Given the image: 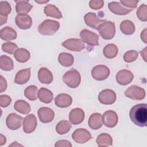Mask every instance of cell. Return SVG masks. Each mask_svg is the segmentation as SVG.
<instances>
[{
    "label": "cell",
    "mask_w": 147,
    "mask_h": 147,
    "mask_svg": "<svg viewBox=\"0 0 147 147\" xmlns=\"http://www.w3.org/2000/svg\"><path fill=\"white\" fill-rule=\"evenodd\" d=\"M14 109L23 114H28L31 111V107L30 105L25 100H18L14 105Z\"/></svg>",
    "instance_id": "29"
},
{
    "label": "cell",
    "mask_w": 147,
    "mask_h": 147,
    "mask_svg": "<svg viewBox=\"0 0 147 147\" xmlns=\"http://www.w3.org/2000/svg\"><path fill=\"white\" fill-rule=\"evenodd\" d=\"M115 78L118 84L125 86L131 82L134 78V75L129 70L122 69L117 72Z\"/></svg>",
    "instance_id": "13"
},
{
    "label": "cell",
    "mask_w": 147,
    "mask_h": 147,
    "mask_svg": "<svg viewBox=\"0 0 147 147\" xmlns=\"http://www.w3.org/2000/svg\"><path fill=\"white\" fill-rule=\"evenodd\" d=\"M146 34H147V30H146V29H144L142 31L141 33V38L142 40V41L144 43H145V44L147 43V40H146L147 35H146Z\"/></svg>",
    "instance_id": "46"
},
{
    "label": "cell",
    "mask_w": 147,
    "mask_h": 147,
    "mask_svg": "<svg viewBox=\"0 0 147 147\" xmlns=\"http://www.w3.org/2000/svg\"><path fill=\"white\" fill-rule=\"evenodd\" d=\"M38 88L34 85H30L24 90V95L30 100H35L38 98Z\"/></svg>",
    "instance_id": "35"
},
{
    "label": "cell",
    "mask_w": 147,
    "mask_h": 147,
    "mask_svg": "<svg viewBox=\"0 0 147 147\" xmlns=\"http://www.w3.org/2000/svg\"><path fill=\"white\" fill-rule=\"evenodd\" d=\"M15 22L17 26L23 30L29 29L32 25V19L27 14H18L16 17Z\"/></svg>",
    "instance_id": "12"
},
{
    "label": "cell",
    "mask_w": 147,
    "mask_h": 147,
    "mask_svg": "<svg viewBox=\"0 0 147 147\" xmlns=\"http://www.w3.org/2000/svg\"><path fill=\"white\" fill-rule=\"evenodd\" d=\"M137 16L138 19L142 21H147V6L146 5H141L137 10Z\"/></svg>",
    "instance_id": "38"
},
{
    "label": "cell",
    "mask_w": 147,
    "mask_h": 147,
    "mask_svg": "<svg viewBox=\"0 0 147 147\" xmlns=\"http://www.w3.org/2000/svg\"><path fill=\"white\" fill-rule=\"evenodd\" d=\"M119 2L122 6L130 7L132 9L137 7L138 1H121Z\"/></svg>",
    "instance_id": "43"
},
{
    "label": "cell",
    "mask_w": 147,
    "mask_h": 147,
    "mask_svg": "<svg viewBox=\"0 0 147 147\" xmlns=\"http://www.w3.org/2000/svg\"><path fill=\"white\" fill-rule=\"evenodd\" d=\"M129 116L131 121L137 126H147V105L140 103L134 106L130 110Z\"/></svg>",
    "instance_id": "1"
},
{
    "label": "cell",
    "mask_w": 147,
    "mask_h": 147,
    "mask_svg": "<svg viewBox=\"0 0 147 147\" xmlns=\"http://www.w3.org/2000/svg\"><path fill=\"white\" fill-rule=\"evenodd\" d=\"M125 95L133 100H140L144 99L146 93L144 88L136 85H132L126 89Z\"/></svg>",
    "instance_id": "5"
},
{
    "label": "cell",
    "mask_w": 147,
    "mask_h": 147,
    "mask_svg": "<svg viewBox=\"0 0 147 147\" xmlns=\"http://www.w3.org/2000/svg\"><path fill=\"white\" fill-rule=\"evenodd\" d=\"M0 67L3 71H11L13 69L14 64L12 59L6 56L2 55L0 57Z\"/></svg>",
    "instance_id": "33"
},
{
    "label": "cell",
    "mask_w": 147,
    "mask_h": 147,
    "mask_svg": "<svg viewBox=\"0 0 147 147\" xmlns=\"http://www.w3.org/2000/svg\"><path fill=\"white\" fill-rule=\"evenodd\" d=\"M22 146V145H20V144H17V142L16 141H15V142H14L13 144H11V145H9V146Z\"/></svg>",
    "instance_id": "51"
},
{
    "label": "cell",
    "mask_w": 147,
    "mask_h": 147,
    "mask_svg": "<svg viewBox=\"0 0 147 147\" xmlns=\"http://www.w3.org/2000/svg\"><path fill=\"white\" fill-rule=\"evenodd\" d=\"M16 10L18 14L28 13L33 7L28 1H16Z\"/></svg>",
    "instance_id": "26"
},
{
    "label": "cell",
    "mask_w": 147,
    "mask_h": 147,
    "mask_svg": "<svg viewBox=\"0 0 147 147\" xmlns=\"http://www.w3.org/2000/svg\"><path fill=\"white\" fill-rule=\"evenodd\" d=\"M30 76V68H26L19 71L16 75L14 83L18 84H24L28 82Z\"/></svg>",
    "instance_id": "22"
},
{
    "label": "cell",
    "mask_w": 147,
    "mask_h": 147,
    "mask_svg": "<svg viewBox=\"0 0 147 147\" xmlns=\"http://www.w3.org/2000/svg\"><path fill=\"white\" fill-rule=\"evenodd\" d=\"M23 118L16 113H11L6 118V123L7 127L10 130L19 129L23 122Z\"/></svg>",
    "instance_id": "11"
},
{
    "label": "cell",
    "mask_w": 147,
    "mask_h": 147,
    "mask_svg": "<svg viewBox=\"0 0 147 147\" xmlns=\"http://www.w3.org/2000/svg\"><path fill=\"white\" fill-rule=\"evenodd\" d=\"M138 56V53L134 51L131 50L126 52L123 55V60L126 63H131L135 61Z\"/></svg>",
    "instance_id": "40"
},
{
    "label": "cell",
    "mask_w": 147,
    "mask_h": 147,
    "mask_svg": "<svg viewBox=\"0 0 147 147\" xmlns=\"http://www.w3.org/2000/svg\"><path fill=\"white\" fill-rule=\"evenodd\" d=\"M110 75L109 68L104 65L95 66L91 71L92 77L96 80L102 81L107 79Z\"/></svg>",
    "instance_id": "6"
},
{
    "label": "cell",
    "mask_w": 147,
    "mask_h": 147,
    "mask_svg": "<svg viewBox=\"0 0 147 147\" xmlns=\"http://www.w3.org/2000/svg\"><path fill=\"white\" fill-rule=\"evenodd\" d=\"M37 125V121L36 116L33 114L28 115L23 121V130L26 133H31L36 129Z\"/></svg>",
    "instance_id": "15"
},
{
    "label": "cell",
    "mask_w": 147,
    "mask_h": 147,
    "mask_svg": "<svg viewBox=\"0 0 147 147\" xmlns=\"http://www.w3.org/2000/svg\"><path fill=\"white\" fill-rule=\"evenodd\" d=\"M11 102V98L7 95H1L0 96V105L2 107H6Z\"/></svg>",
    "instance_id": "42"
},
{
    "label": "cell",
    "mask_w": 147,
    "mask_h": 147,
    "mask_svg": "<svg viewBox=\"0 0 147 147\" xmlns=\"http://www.w3.org/2000/svg\"><path fill=\"white\" fill-rule=\"evenodd\" d=\"M80 37L83 42L91 46L99 45V36L87 29H83L80 33Z\"/></svg>",
    "instance_id": "7"
},
{
    "label": "cell",
    "mask_w": 147,
    "mask_h": 147,
    "mask_svg": "<svg viewBox=\"0 0 147 147\" xmlns=\"http://www.w3.org/2000/svg\"><path fill=\"white\" fill-rule=\"evenodd\" d=\"M88 123L90 127L93 130L100 129L103 123L102 115L97 113H93L90 115L88 119Z\"/></svg>",
    "instance_id": "21"
},
{
    "label": "cell",
    "mask_w": 147,
    "mask_h": 147,
    "mask_svg": "<svg viewBox=\"0 0 147 147\" xmlns=\"http://www.w3.org/2000/svg\"><path fill=\"white\" fill-rule=\"evenodd\" d=\"M104 125L108 127H114L118 123V117L117 114L113 110H107L105 112L102 116Z\"/></svg>",
    "instance_id": "14"
},
{
    "label": "cell",
    "mask_w": 147,
    "mask_h": 147,
    "mask_svg": "<svg viewBox=\"0 0 147 147\" xmlns=\"http://www.w3.org/2000/svg\"><path fill=\"white\" fill-rule=\"evenodd\" d=\"M72 103V98L67 94H60L55 98V104L59 107H67L69 106Z\"/></svg>",
    "instance_id": "20"
},
{
    "label": "cell",
    "mask_w": 147,
    "mask_h": 147,
    "mask_svg": "<svg viewBox=\"0 0 147 147\" xmlns=\"http://www.w3.org/2000/svg\"><path fill=\"white\" fill-rule=\"evenodd\" d=\"M99 146H108L113 145V139L111 136L107 133L99 134L96 140Z\"/></svg>",
    "instance_id": "32"
},
{
    "label": "cell",
    "mask_w": 147,
    "mask_h": 147,
    "mask_svg": "<svg viewBox=\"0 0 147 147\" xmlns=\"http://www.w3.org/2000/svg\"><path fill=\"white\" fill-rule=\"evenodd\" d=\"M104 2L101 0H91L89 2L90 8L94 10H99L103 6Z\"/></svg>",
    "instance_id": "41"
},
{
    "label": "cell",
    "mask_w": 147,
    "mask_h": 147,
    "mask_svg": "<svg viewBox=\"0 0 147 147\" xmlns=\"http://www.w3.org/2000/svg\"><path fill=\"white\" fill-rule=\"evenodd\" d=\"M66 49L74 52H80L85 48L83 41L79 38H69L62 43Z\"/></svg>",
    "instance_id": "10"
},
{
    "label": "cell",
    "mask_w": 147,
    "mask_h": 147,
    "mask_svg": "<svg viewBox=\"0 0 147 147\" xmlns=\"http://www.w3.org/2000/svg\"><path fill=\"white\" fill-rule=\"evenodd\" d=\"M72 140L76 143L84 144L92 138L90 133L86 129L79 128L75 130L72 134Z\"/></svg>",
    "instance_id": "9"
},
{
    "label": "cell",
    "mask_w": 147,
    "mask_h": 147,
    "mask_svg": "<svg viewBox=\"0 0 147 147\" xmlns=\"http://www.w3.org/2000/svg\"><path fill=\"white\" fill-rule=\"evenodd\" d=\"M17 32L13 28L6 26L0 30V37L2 40L10 41L17 38Z\"/></svg>",
    "instance_id": "24"
},
{
    "label": "cell",
    "mask_w": 147,
    "mask_h": 147,
    "mask_svg": "<svg viewBox=\"0 0 147 147\" xmlns=\"http://www.w3.org/2000/svg\"><path fill=\"white\" fill-rule=\"evenodd\" d=\"M108 7L109 10L115 14L123 16L127 14L133 10L131 9L125 8L118 2H111L109 3Z\"/></svg>",
    "instance_id": "19"
},
{
    "label": "cell",
    "mask_w": 147,
    "mask_h": 147,
    "mask_svg": "<svg viewBox=\"0 0 147 147\" xmlns=\"http://www.w3.org/2000/svg\"><path fill=\"white\" fill-rule=\"evenodd\" d=\"M2 50L9 54H14L16 51L18 49L17 45L12 42H5L2 45Z\"/></svg>",
    "instance_id": "39"
},
{
    "label": "cell",
    "mask_w": 147,
    "mask_h": 147,
    "mask_svg": "<svg viewBox=\"0 0 147 147\" xmlns=\"http://www.w3.org/2000/svg\"><path fill=\"white\" fill-rule=\"evenodd\" d=\"M58 61L59 63L65 67L71 66L74 61L73 56L67 52H62L59 54L58 57Z\"/></svg>",
    "instance_id": "30"
},
{
    "label": "cell",
    "mask_w": 147,
    "mask_h": 147,
    "mask_svg": "<svg viewBox=\"0 0 147 147\" xmlns=\"http://www.w3.org/2000/svg\"><path fill=\"white\" fill-rule=\"evenodd\" d=\"M36 3H40V4H42V3H47V2H48L49 1H39V0H35L34 1Z\"/></svg>",
    "instance_id": "50"
},
{
    "label": "cell",
    "mask_w": 147,
    "mask_h": 147,
    "mask_svg": "<svg viewBox=\"0 0 147 147\" xmlns=\"http://www.w3.org/2000/svg\"><path fill=\"white\" fill-rule=\"evenodd\" d=\"M120 29L121 32L126 35H131L135 31V26L133 22L130 20H126L120 24Z\"/></svg>",
    "instance_id": "31"
},
{
    "label": "cell",
    "mask_w": 147,
    "mask_h": 147,
    "mask_svg": "<svg viewBox=\"0 0 147 147\" xmlns=\"http://www.w3.org/2000/svg\"><path fill=\"white\" fill-rule=\"evenodd\" d=\"M37 113L40 121L42 123L52 122L55 117L54 111L49 107H41L38 109Z\"/></svg>",
    "instance_id": "17"
},
{
    "label": "cell",
    "mask_w": 147,
    "mask_h": 147,
    "mask_svg": "<svg viewBox=\"0 0 147 147\" xmlns=\"http://www.w3.org/2000/svg\"><path fill=\"white\" fill-rule=\"evenodd\" d=\"M63 80L68 87L76 88L80 83L81 76L77 70L72 68L64 74L63 76Z\"/></svg>",
    "instance_id": "3"
},
{
    "label": "cell",
    "mask_w": 147,
    "mask_h": 147,
    "mask_svg": "<svg viewBox=\"0 0 147 147\" xmlns=\"http://www.w3.org/2000/svg\"><path fill=\"white\" fill-rule=\"evenodd\" d=\"M14 56L17 61L20 63H25L30 59V54L26 49L18 48L14 52Z\"/></svg>",
    "instance_id": "28"
},
{
    "label": "cell",
    "mask_w": 147,
    "mask_h": 147,
    "mask_svg": "<svg viewBox=\"0 0 147 147\" xmlns=\"http://www.w3.org/2000/svg\"><path fill=\"white\" fill-rule=\"evenodd\" d=\"M7 17H3V16H0V22L1 25H2L3 24H5L7 21Z\"/></svg>",
    "instance_id": "49"
},
{
    "label": "cell",
    "mask_w": 147,
    "mask_h": 147,
    "mask_svg": "<svg viewBox=\"0 0 147 147\" xmlns=\"http://www.w3.org/2000/svg\"><path fill=\"white\" fill-rule=\"evenodd\" d=\"M84 118V112L80 108L72 109L69 114V119L73 125H79L81 123Z\"/></svg>",
    "instance_id": "18"
},
{
    "label": "cell",
    "mask_w": 147,
    "mask_h": 147,
    "mask_svg": "<svg viewBox=\"0 0 147 147\" xmlns=\"http://www.w3.org/2000/svg\"><path fill=\"white\" fill-rule=\"evenodd\" d=\"M44 13L48 17H51L57 19H60L63 17L62 14L59 9L53 5L48 4L44 7Z\"/></svg>",
    "instance_id": "25"
},
{
    "label": "cell",
    "mask_w": 147,
    "mask_h": 147,
    "mask_svg": "<svg viewBox=\"0 0 147 147\" xmlns=\"http://www.w3.org/2000/svg\"><path fill=\"white\" fill-rule=\"evenodd\" d=\"M115 92L110 89H105L99 92L98 100L103 105H112L116 100Z\"/></svg>",
    "instance_id": "8"
},
{
    "label": "cell",
    "mask_w": 147,
    "mask_h": 147,
    "mask_svg": "<svg viewBox=\"0 0 147 147\" xmlns=\"http://www.w3.org/2000/svg\"><path fill=\"white\" fill-rule=\"evenodd\" d=\"M0 92H3L7 88V82L2 75L0 76Z\"/></svg>",
    "instance_id": "45"
},
{
    "label": "cell",
    "mask_w": 147,
    "mask_h": 147,
    "mask_svg": "<svg viewBox=\"0 0 147 147\" xmlns=\"http://www.w3.org/2000/svg\"><path fill=\"white\" fill-rule=\"evenodd\" d=\"M11 11V7L7 1L0 2V16L7 17Z\"/></svg>",
    "instance_id": "37"
},
{
    "label": "cell",
    "mask_w": 147,
    "mask_h": 147,
    "mask_svg": "<svg viewBox=\"0 0 147 147\" xmlns=\"http://www.w3.org/2000/svg\"><path fill=\"white\" fill-rule=\"evenodd\" d=\"M55 146L56 147H71L72 144L70 143L69 141L65 140H61L57 141L56 144H55Z\"/></svg>",
    "instance_id": "44"
},
{
    "label": "cell",
    "mask_w": 147,
    "mask_h": 147,
    "mask_svg": "<svg viewBox=\"0 0 147 147\" xmlns=\"http://www.w3.org/2000/svg\"><path fill=\"white\" fill-rule=\"evenodd\" d=\"M146 51H147V48L145 47L143 50H142L140 52L141 56L145 61H146Z\"/></svg>",
    "instance_id": "47"
},
{
    "label": "cell",
    "mask_w": 147,
    "mask_h": 147,
    "mask_svg": "<svg viewBox=\"0 0 147 147\" xmlns=\"http://www.w3.org/2000/svg\"><path fill=\"white\" fill-rule=\"evenodd\" d=\"M39 100L44 103H49L52 102L53 95L51 91L45 88H41L38 91Z\"/></svg>",
    "instance_id": "27"
},
{
    "label": "cell",
    "mask_w": 147,
    "mask_h": 147,
    "mask_svg": "<svg viewBox=\"0 0 147 147\" xmlns=\"http://www.w3.org/2000/svg\"><path fill=\"white\" fill-rule=\"evenodd\" d=\"M118 51V48L115 44H109L104 47L103 53L106 58L113 59L117 56Z\"/></svg>",
    "instance_id": "34"
},
{
    "label": "cell",
    "mask_w": 147,
    "mask_h": 147,
    "mask_svg": "<svg viewBox=\"0 0 147 147\" xmlns=\"http://www.w3.org/2000/svg\"><path fill=\"white\" fill-rule=\"evenodd\" d=\"M59 22L53 20H46L44 21L38 27V32L42 35L51 36L55 34L59 29Z\"/></svg>",
    "instance_id": "2"
},
{
    "label": "cell",
    "mask_w": 147,
    "mask_h": 147,
    "mask_svg": "<svg viewBox=\"0 0 147 147\" xmlns=\"http://www.w3.org/2000/svg\"><path fill=\"white\" fill-rule=\"evenodd\" d=\"M84 19L86 25L94 29H97L101 24L106 21V20L100 19L95 13L91 12L87 13Z\"/></svg>",
    "instance_id": "16"
},
{
    "label": "cell",
    "mask_w": 147,
    "mask_h": 147,
    "mask_svg": "<svg viewBox=\"0 0 147 147\" xmlns=\"http://www.w3.org/2000/svg\"><path fill=\"white\" fill-rule=\"evenodd\" d=\"M38 78L39 81L43 84H49L53 80L52 72L47 68L42 67L38 72Z\"/></svg>",
    "instance_id": "23"
},
{
    "label": "cell",
    "mask_w": 147,
    "mask_h": 147,
    "mask_svg": "<svg viewBox=\"0 0 147 147\" xmlns=\"http://www.w3.org/2000/svg\"><path fill=\"white\" fill-rule=\"evenodd\" d=\"M6 142V137L3 135L1 134V137H0V146H2L4 145Z\"/></svg>",
    "instance_id": "48"
},
{
    "label": "cell",
    "mask_w": 147,
    "mask_h": 147,
    "mask_svg": "<svg viewBox=\"0 0 147 147\" xmlns=\"http://www.w3.org/2000/svg\"><path fill=\"white\" fill-rule=\"evenodd\" d=\"M71 127V124L69 121L63 120L57 124L56 126V131L59 134H64L69 131Z\"/></svg>",
    "instance_id": "36"
},
{
    "label": "cell",
    "mask_w": 147,
    "mask_h": 147,
    "mask_svg": "<svg viewBox=\"0 0 147 147\" xmlns=\"http://www.w3.org/2000/svg\"><path fill=\"white\" fill-rule=\"evenodd\" d=\"M99 33L105 40L113 38L115 33V26L113 22L106 21L97 28Z\"/></svg>",
    "instance_id": "4"
}]
</instances>
